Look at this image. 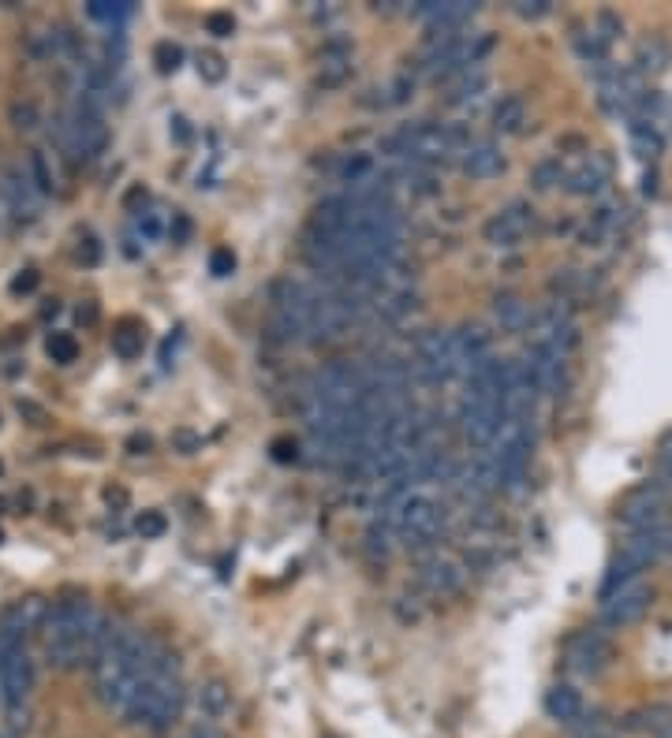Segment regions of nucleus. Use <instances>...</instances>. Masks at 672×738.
I'll return each instance as SVG.
<instances>
[{
	"label": "nucleus",
	"mask_w": 672,
	"mask_h": 738,
	"mask_svg": "<svg viewBox=\"0 0 672 738\" xmlns=\"http://www.w3.org/2000/svg\"><path fill=\"white\" fill-rule=\"evenodd\" d=\"M531 227H534V209L526 202H512V206H505L501 213L489 216L483 235H486V243H494V246H515V243H523V235L531 232Z\"/></svg>",
	"instance_id": "obj_10"
},
{
	"label": "nucleus",
	"mask_w": 672,
	"mask_h": 738,
	"mask_svg": "<svg viewBox=\"0 0 672 738\" xmlns=\"http://www.w3.org/2000/svg\"><path fill=\"white\" fill-rule=\"evenodd\" d=\"M594 34L605 45H613L616 38H624V20L616 12H610V8H602V12L594 15Z\"/></svg>",
	"instance_id": "obj_28"
},
{
	"label": "nucleus",
	"mask_w": 672,
	"mask_h": 738,
	"mask_svg": "<svg viewBox=\"0 0 672 738\" xmlns=\"http://www.w3.org/2000/svg\"><path fill=\"white\" fill-rule=\"evenodd\" d=\"M412 373L422 385H441V380L456 377V351H452V332H426L415 343Z\"/></svg>",
	"instance_id": "obj_7"
},
{
	"label": "nucleus",
	"mask_w": 672,
	"mask_h": 738,
	"mask_svg": "<svg viewBox=\"0 0 672 738\" xmlns=\"http://www.w3.org/2000/svg\"><path fill=\"white\" fill-rule=\"evenodd\" d=\"M565 179H568V168H565V161H560V157H549V161L534 164V172H531L534 190H553V187L565 184Z\"/></svg>",
	"instance_id": "obj_23"
},
{
	"label": "nucleus",
	"mask_w": 672,
	"mask_h": 738,
	"mask_svg": "<svg viewBox=\"0 0 672 738\" xmlns=\"http://www.w3.org/2000/svg\"><path fill=\"white\" fill-rule=\"evenodd\" d=\"M195 705L206 724H217V719H224L232 713V687L224 679H206L195 694Z\"/></svg>",
	"instance_id": "obj_17"
},
{
	"label": "nucleus",
	"mask_w": 672,
	"mask_h": 738,
	"mask_svg": "<svg viewBox=\"0 0 672 738\" xmlns=\"http://www.w3.org/2000/svg\"><path fill=\"white\" fill-rule=\"evenodd\" d=\"M0 738H23V735H20V731H12V727L0 724Z\"/></svg>",
	"instance_id": "obj_42"
},
{
	"label": "nucleus",
	"mask_w": 672,
	"mask_h": 738,
	"mask_svg": "<svg viewBox=\"0 0 672 738\" xmlns=\"http://www.w3.org/2000/svg\"><path fill=\"white\" fill-rule=\"evenodd\" d=\"M206 34H213V38H232L235 20L229 12H210V15H206Z\"/></svg>",
	"instance_id": "obj_33"
},
{
	"label": "nucleus",
	"mask_w": 672,
	"mask_h": 738,
	"mask_svg": "<svg viewBox=\"0 0 672 738\" xmlns=\"http://www.w3.org/2000/svg\"><path fill=\"white\" fill-rule=\"evenodd\" d=\"M669 518V485L665 481H642L632 489L621 504V523L628 530H650V526H665Z\"/></svg>",
	"instance_id": "obj_5"
},
{
	"label": "nucleus",
	"mask_w": 672,
	"mask_h": 738,
	"mask_svg": "<svg viewBox=\"0 0 672 738\" xmlns=\"http://www.w3.org/2000/svg\"><path fill=\"white\" fill-rule=\"evenodd\" d=\"M460 168L467 172L471 179H494L505 172V153L489 139L467 142V150H463V157H460Z\"/></svg>",
	"instance_id": "obj_15"
},
{
	"label": "nucleus",
	"mask_w": 672,
	"mask_h": 738,
	"mask_svg": "<svg viewBox=\"0 0 672 738\" xmlns=\"http://www.w3.org/2000/svg\"><path fill=\"white\" fill-rule=\"evenodd\" d=\"M153 60H158V71H176L179 63H184V49L179 45H172V42H161L158 49H153Z\"/></svg>",
	"instance_id": "obj_30"
},
{
	"label": "nucleus",
	"mask_w": 672,
	"mask_h": 738,
	"mask_svg": "<svg viewBox=\"0 0 672 738\" xmlns=\"http://www.w3.org/2000/svg\"><path fill=\"white\" fill-rule=\"evenodd\" d=\"M49 616H53L49 600H45L42 594H31V597H20L15 605H8L4 616H0V623L12 626V631H20L26 637V634H34V631H45Z\"/></svg>",
	"instance_id": "obj_14"
},
{
	"label": "nucleus",
	"mask_w": 672,
	"mask_h": 738,
	"mask_svg": "<svg viewBox=\"0 0 672 738\" xmlns=\"http://www.w3.org/2000/svg\"><path fill=\"white\" fill-rule=\"evenodd\" d=\"M187 738H229V735H224L217 724H206V719H202V724H198V727H190Z\"/></svg>",
	"instance_id": "obj_38"
},
{
	"label": "nucleus",
	"mask_w": 672,
	"mask_h": 738,
	"mask_svg": "<svg viewBox=\"0 0 672 738\" xmlns=\"http://www.w3.org/2000/svg\"><path fill=\"white\" fill-rule=\"evenodd\" d=\"M653 605V586L647 582H632V586L616 589L613 597L602 600V626L605 631H624V626L639 623Z\"/></svg>",
	"instance_id": "obj_8"
},
{
	"label": "nucleus",
	"mask_w": 672,
	"mask_h": 738,
	"mask_svg": "<svg viewBox=\"0 0 672 738\" xmlns=\"http://www.w3.org/2000/svg\"><path fill=\"white\" fill-rule=\"evenodd\" d=\"M0 541H4V534H0Z\"/></svg>",
	"instance_id": "obj_43"
},
{
	"label": "nucleus",
	"mask_w": 672,
	"mask_h": 738,
	"mask_svg": "<svg viewBox=\"0 0 672 738\" xmlns=\"http://www.w3.org/2000/svg\"><path fill=\"white\" fill-rule=\"evenodd\" d=\"M497 317H501V325L512 328V332H520V328H531V309H526L520 298H512V295L497 298Z\"/></svg>",
	"instance_id": "obj_24"
},
{
	"label": "nucleus",
	"mask_w": 672,
	"mask_h": 738,
	"mask_svg": "<svg viewBox=\"0 0 672 738\" xmlns=\"http://www.w3.org/2000/svg\"><path fill=\"white\" fill-rule=\"evenodd\" d=\"M486 90V71L483 68H471L463 71L456 90H452V102H471V97H478Z\"/></svg>",
	"instance_id": "obj_26"
},
{
	"label": "nucleus",
	"mask_w": 672,
	"mask_h": 738,
	"mask_svg": "<svg viewBox=\"0 0 672 738\" xmlns=\"http://www.w3.org/2000/svg\"><path fill=\"white\" fill-rule=\"evenodd\" d=\"M86 12L102 23H120L124 15H131V4H127V0H90Z\"/></svg>",
	"instance_id": "obj_27"
},
{
	"label": "nucleus",
	"mask_w": 672,
	"mask_h": 738,
	"mask_svg": "<svg viewBox=\"0 0 672 738\" xmlns=\"http://www.w3.org/2000/svg\"><path fill=\"white\" fill-rule=\"evenodd\" d=\"M385 150L412 164H444L452 157H463L467 139H463V131H456V127L415 124V127H399L393 139L385 142Z\"/></svg>",
	"instance_id": "obj_4"
},
{
	"label": "nucleus",
	"mask_w": 672,
	"mask_h": 738,
	"mask_svg": "<svg viewBox=\"0 0 672 738\" xmlns=\"http://www.w3.org/2000/svg\"><path fill=\"white\" fill-rule=\"evenodd\" d=\"M184 701H187V687H184V676H179L176 653H169L161 642H153L150 668L139 682V694H135L131 708L124 713L127 724L169 731L179 719V713H184Z\"/></svg>",
	"instance_id": "obj_2"
},
{
	"label": "nucleus",
	"mask_w": 672,
	"mask_h": 738,
	"mask_svg": "<svg viewBox=\"0 0 672 738\" xmlns=\"http://www.w3.org/2000/svg\"><path fill=\"white\" fill-rule=\"evenodd\" d=\"M579 738H616V735H613V731H605V727H587V731L579 735Z\"/></svg>",
	"instance_id": "obj_41"
},
{
	"label": "nucleus",
	"mask_w": 672,
	"mask_h": 738,
	"mask_svg": "<svg viewBox=\"0 0 672 738\" xmlns=\"http://www.w3.org/2000/svg\"><path fill=\"white\" fill-rule=\"evenodd\" d=\"M669 63H672V45L665 38H642L639 42V52H635V71H639L642 79L665 75Z\"/></svg>",
	"instance_id": "obj_18"
},
{
	"label": "nucleus",
	"mask_w": 672,
	"mask_h": 738,
	"mask_svg": "<svg viewBox=\"0 0 672 738\" xmlns=\"http://www.w3.org/2000/svg\"><path fill=\"white\" fill-rule=\"evenodd\" d=\"M0 195H4V202L12 206V213L20 216V221H38L42 195L34 190L31 176H23V172H15V168H4V176H0Z\"/></svg>",
	"instance_id": "obj_13"
},
{
	"label": "nucleus",
	"mask_w": 672,
	"mask_h": 738,
	"mask_svg": "<svg viewBox=\"0 0 672 738\" xmlns=\"http://www.w3.org/2000/svg\"><path fill=\"white\" fill-rule=\"evenodd\" d=\"M34 676H38V671H34L26 645L0 656V698H4V705H26L34 690Z\"/></svg>",
	"instance_id": "obj_9"
},
{
	"label": "nucleus",
	"mask_w": 672,
	"mask_h": 738,
	"mask_svg": "<svg viewBox=\"0 0 672 738\" xmlns=\"http://www.w3.org/2000/svg\"><path fill=\"white\" fill-rule=\"evenodd\" d=\"M34 288H38V272L34 269H23L20 277L12 280V295H31Z\"/></svg>",
	"instance_id": "obj_36"
},
{
	"label": "nucleus",
	"mask_w": 672,
	"mask_h": 738,
	"mask_svg": "<svg viewBox=\"0 0 672 738\" xmlns=\"http://www.w3.org/2000/svg\"><path fill=\"white\" fill-rule=\"evenodd\" d=\"M139 232L147 235V239H158V235H161V224H158V216L142 213V216H139Z\"/></svg>",
	"instance_id": "obj_39"
},
{
	"label": "nucleus",
	"mask_w": 672,
	"mask_h": 738,
	"mask_svg": "<svg viewBox=\"0 0 672 738\" xmlns=\"http://www.w3.org/2000/svg\"><path fill=\"white\" fill-rule=\"evenodd\" d=\"M97 608L86 597H63L53 605V616L45 623V660L60 671L83 668V631Z\"/></svg>",
	"instance_id": "obj_3"
},
{
	"label": "nucleus",
	"mask_w": 672,
	"mask_h": 738,
	"mask_svg": "<svg viewBox=\"0 0 672 738\" xmlns=\"http://www.w3.org/2000/svg\"><path fill=\"white\" fill-rule=\"evenodd\" d=\"M565 664H568V671H576L579 679L602 676V671L613 664V642H610V634L598 631V626H587V631L571 634L568 645H565Z\"/></svg>",
	"instance_id": "obj_6"
},
{
	"label": "nucleus",
	"mask_w": 672,
	"mask_h": 738,
	"mask_svg": "<svg viewBox=\"0 0 672 738\" xmlns=\"http://www.w3.org/2000/svg\"><path fill=\"white\" fill-rule=\"evenodd\" d=\"M232 269H235V254L224 250V246H217V250L210 254V272L213 277H229Z\"/></svg>",
	"instance_id": "obj_34"
},
{
	"label": "nucleus",
	"mask_w": 672,
	"mask_h": 738,
	"mask_svg": "<svg viewBox=\"0 0 672 738\" xmlns=\"http://www.w3.org/2000/svg\"><path fill=\"white\" fill-rule=\"evenodd\" d=\"M135 530L147 537V541H153V537H161L169 530V523H165V515H161V512H142L139 523H135Z\"/></svg>",
	"instance_id": "obj_32"
},
{
	"label": "nucleus",
	"mask_w": 672,
	"mask_h": 738,
	"mask_svg": "<svg viewBox=\"0 0 672 738\" xmlns=\"http://www.w3.org/2000/svg\"><path fill=\"white\" fill-rule=\"evenodd\" d=\"M45 351H49V359L60 362V366H71V362L79 359V343L71 332H53L49 340H45Z\"/></svg>",
	"instance_id": "obj_25"
},
{
	"label": "nucleus",
	"mask_w": 672,
	"mask_h": 738,
	"mask_svg": "<svg viewBox=\"0 0 672 738\" xmlns=\"http://www.w3.org/2000/svg\"><path fill=\"white\" fill-rule=\"evenodd\" d=\"M31 184L38 195H60V176H57V168H53V161L45 150L31 153Z\"/></svg>",
	"instance_id": "obj_22"
},
{
	"label": "nucleus",
	"mask_w": 672,
	"mask_h": 738,
	"mask_svg": "<svg viewBox=\"0 0 672 738\" xmlns=\"http://www.w3.org/2000/svg\"><path fill=\"white\" fill-rule=\"evenodd\" d=\"M153 642H158V637H147L142 631L120 626L116 642L108 645L102 660L90 668V676H94V694L108 713L124 716L127 708H131L135 694H139V682L150 668Z\"/></svg>",
	"instance_id": "obj_1"
},
{
	"label": "nucleus",
	"mask_w": 672,
	"mask_h": 738,
	"mask_svg": "<svg viewBox=\"0 0 672 738\" xmlns=\"http://www.w3.org/2000/svg\"><path fill=\"white\" fill-rule=\"evenodd\" d=\"M632 724L650 738H672V705H647L632 716Z\"/></svg>",
	"instance_id": "obj_20"
},
{
	"label": "nucleus",
	"mask_w": 672,
	"mask_h": 738,
	"mask_svg": "<svg viewBox=\"0 0 672 738\" xmlns=\"http://www.w3.org/2000/svg\"><path fill=\"white\" fill-rule=\"evenodd\" d=\"M512 12L520 15V20H546V15L553 12V0H515Z\"/></svg>",
	"instance_id": "obj_31"
},
{
	"label": "nucleus",
	"mask_w": 672,
	"mask_h": 738,
	"mask_svg": "<svg viewBox=\"0 0 672 738\" xmlns=\"http://www.w3.org/2000/svg\"><path fill=\"white\" fill-rule=\"evenodd\" d=\"M419 582L426 589H430L433 597H452L463 589V582H467V567L456 560V555H430V560L419 567Z\"/></svg>",
	"instance_id": "obj_11"
},
{
	"label": "nucleus",
	"mask_w": 672,
	"mask_h": 738,
	"mask_svg": "<svg viewBox=\"0 0 672 738\" xmlns=\"http://www.w3.org/2000/svg\"><path fill=\"white\" fill-rule=\"evenodd\" d=\"M142 348H147V328L139 321H120L113 332V351L120 354V359H139Z\"/></svg>",
	"instance_id": "obj_21"
},
{
	"label": "nucleus",
	"mask_w": 672,
	"mask_h": 738,
	"mask_svg": "<svg viewBox=\"0 0 672 738\" xmlns=\"http://www.w3.org/2000/svg\"><path fill=\"white\" fill-rule=\"evenodd\" d=\"M198 71H202L210 82H221L224 79V60L217 57V52H206V57H198Z\"/></svg>",
	"instance_id": "obj_35"
},
{
	"label": "nucleus",
	"mask_w": 672,
	"mask_h": 738,
	"mask_svg": "<svg viewBox=\"0 0 672 738\" xmlns=\"http://www.w3.org/2000/svg\"><path fill=\"white\" fill-rule=\"evenodd\" d=\"M523 124H526L523 97H515V94L501 97V102H497V108H494V131L497 134H520Z\"/></svg>",
	"instance_id": "obj_19"
},
{
	"label": "nucleus",
	"mask_w": 672,
	"mask_h": 738,
	"mask_svg": "<svg viewBox=\"0 0 672 738\" xmlns=\"http://www.w3.org/2000/svg\"><path fill=\"white\" fill-rule=\"evenodd\" d=\"M79 258H83L86 266H94V261L102 258V246H97V239L90 232L83 235V243H79Z\"/></svg>",
	"instance_id": "obj_37"
},
{
	"label": "nucleus",
	"mask_w": 672,
	"mask_h": 738,
	"mask_svg": "<svg viewBox=\"0 0 672 738\" xmlns=\"http://www.w3.org/2000/svg\"><path fill=\"white\" fill-rule=\"evenodd\" d=\"M610 184H613V157L610 153H590V157L579 161L565 179V187L579 198L602 195Z\"/></svg>",
	"instance_id": "obj_12"
},
{
	"label": "nucleus",
	"mask_w": 672,
	"mask_h": 738,
	"mask_svg": "<svg viewBox=\"0 0 672 738\" xmlns=\"http://www.w3.org/2000/svg\"><path fill=\"white\" fill-rule=\"evenodd\" d=\"M187 232H190V221L187 216H176V232L172 235H176V239H187Z\"/></svg>",
	"instance_id": "obj_40"
},
{
	"label": "nucleus",
	"mask_w": 672,
	"mask_h": 738,
	"mask_svg": "<svg viewBox=\"0 0 672 738\" xmlns=\"http://www.w3.org/2000/svg\"><path fill=\"white\" fill-rule=\"evenodd\" d=\"M8 113H12V124L20 127V131H34V127L42 124V113H38V105H34V102H12Z\"/></svg>",
	"instance_id": "obj_29"
},
{
	"label": "nucleus",
	"mask_w": 672,
	"mask_h": 738,
	"mask_svg": "<svg viewBox=\"0 0 672 738\" xmlns=\"http://www.w3.org/2000/svg\"><path fill=\"white\" fill-rule=\"evenodd\" d=\"M583 713H587L583 694H579L571 682H557V687L546 694V716L553 724H579Z\"/></svg>",
	"instance_id": "obj_16"
}]
</instances>
